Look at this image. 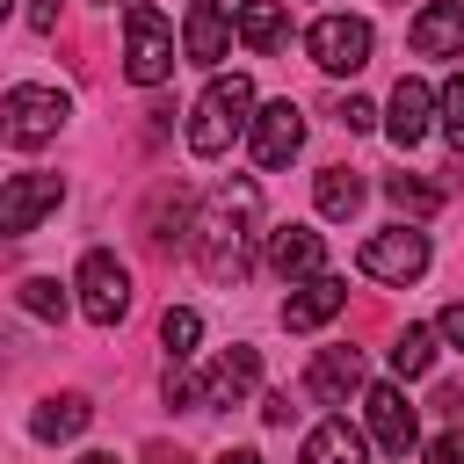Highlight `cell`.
<instances>
[{"label": "cell", "mask_w": 464, "mask_h": 464, "mask_svg": "<svg viewBox=\"0 0 464 464\" xmlns=\"http://www.w3.org/2000/svg\"><path fill=\"white\" fill-rule=\"evenodd\" d=\"M152 464H181V457H152Z\"/></svg>", "instance_id": "836d02e7"}, {"label": "cell", "mask_w": 464, "mask_h": 464, "mask_svg": "<svg viewBox=\"0 0 464 464\" xmlns=\"http://www.w3.org/2000/svg\"><path fill=\"white\" fill-rule=\"evenodd\" d=\"M435 130L464 152V72H450V80H442V94H435Z\"/></svg>", "instance_id": "d4e9b609"}, {"label": "cell", "mask_w": 464, "mask_h": 464, "mask_svg": "<svg viewBox=\"0 0 464 464\" xmlns=\"http://www.w3.org/2000/svg\"><path fill=\"white\" fill-rule=\"evenodd\" d=\"M406 36L420 58H464V0H428Z\"/></svg>", "instance_id": "5bb4252c"}, {"label": "cell", "mask_w": 464, "mask_h": 464, "mask_svg": "<svg viewBox=\"0 0 464 464\" xmlns=\"http://www.w3.org/2000/svg\"><path fill=\"white\" fill-rule=\"evenodd\" d=\"M435 341H442L435 326H406V334L392 341V370H399V377H428V362H435Z\"/></svg>", "instance_id": "603a6c76"}, {"label": "cell", "mask_w": 464, "mask_h": 464, "mask_svg": "<svg viewBox=\"0 0 464 464\" xmlns=\"http://www.w3.org/2000/svg\"><path fill=\"white\" fill-rule=\"evenodd\" d=\"M22 312H36V319H58V312H65V290H58V276H29V283H22Z\"/></svg>", "instance_id": "484cf974"}, {"label": "cell", "mask_w": 464, "mask_h": 464, "mask_svg": "<svg viewBox=\"0 0 464 464\" xmlns=\"http://www.w3.org/2000/svg\"><path fill=\"white\" fill-rule=\"evenodd\" d=\"M420 464H464V428H442L435 442H428V457Z\"/></svg>", "instance_id": "83f0119b"}, {"label": "cell", "mask_w": 464, "mask_h": 464, "mask_svg": "<svg viewBox=\"0 0 464 464\" xmlns=\"http://www.w3.org/2000/svg\"><path fill=\"white\" fill-rule=\"evenodd\" d=\"M80 464H116V457H109V450H87V457H80Z\"/></svg>", "instance_id": "d6a6232c"}, {"label": "cell", "mask_w": 464, "mask_h": 464, "mask_svg": "<svg viewBox=\"0 0 464 464\" xmlns=\"http://www.w3.org/2000/svg\"><path fill=\"white\" fill-rule=\"evenodd\" d=\"M362 413H370V435H377L392 457H406V450L420 442V413L406 406L399 384H370V392H362Z\"/></svg>", "instance_id": "9c48e42d"}, {"label": "cell", "mask_w": 464, "mask_h": 464, "mask_svg": "<svg viewBox=\"0 0 464 464\" xmlns=\"http://www.w3.org/2000/svg\"><path fill=\"white\" fill-rule=\"evenodd\" d=\"M72 116V102L58 94V87H36V80H22V87H7V102H0V130H7V145H44V138H58V123Z\"/></svg>", "instance_id": "277c9868"}, {"label": "cell", "mask_w": 464, "mask_h": 464, "mask_svg": "<svg viewBox=\"0 0 464 464\" xmlns=\"http://www.w3.org/2000/svg\"><path fill=\"white\" fill-rule=\"evenodd\" d=\"M72 290H80V312H87L94 326H116V319L130 312V268H123V261L109 254V246H94V254L80 261Z\"/></svg>", "instance_id": "8992f818"}, {"label": "cell", "mask_w": 464, "mask_h": 464, "mask_svg": "<svg viewBox=\"0 0 464 464\" xmlns=\"http://www.w3.org/2000/svg\"><path fill=\"white\" fill-rule=\"evenodd\" d=\"M334 123H341V130H370V123H377V109H370L362 94H341V102H334Z\"/></svg>", "instance_id": "4316f807"}, {"label": "cell", "mask_w": 464, "mask_h": 464, "mask_svg": "<svg viewBox=\"0 0 464 464\" xmlns=\"http://www.w3.org/2000/svg\"><path fill=\"white\" fill-rule=\"evenodd\" d=\"M254 225H261V188L254 181H225V188L203 196L188 246H196V261H203L210 283H239L254 268Z\"/></svg>", "instance_id": "6da1fadb"}, {"label": "cell", "mask_w": 464, "mask_h": 464, "mask_svg": "<svg viewBox=\"0 0 464 464\" xmlns=\"http://www.w3.org/2000/svg\"><path fill=\"white\" fill-rule=\"evenodd\" d=\"M58 203H65V181L58 174H44V167L7 174V188H0V232H36V218L58 210Z\"/></svg>", "instance_id": "ba28073f"}, {"label": "cell", "mask_w": 464, "mask_h": 464, "mask_svg": "<svg viewBox=\"0 0 464 464\" xmlns=\"http://www.w3.org/2000/svg\"><path fill=\"white\" fill-rule=\"evenodd\" d=\"M218 464H261V450H225Z\"/></svg>", "instance_id": "1f68e13d"}, {"label": "cell", "mask_w": 464, "mask_h": 464, "mask_svg": "<svg viewBox=\"0 0 464 464\" xmlns=\"http://www.w3.org/2000/svg\"><path fill=\"white\" fill-rule=\"evenodd\" d=\"M232 14L218 7V0H188V22H181V51L196 58V65H218L225 51H232Z\"/></svg>", "instance_id": "9a60e30c"}, {"label": "cell", "mask_w": 464, "mask_h": 464, "mask_svg": "<svg viewBox=\"0 0 464 464\" xmlns=\"http://www.w3.org/2000/svg\"><path fill=\"white\" fill-rule=\"evenodd\" d=\"M319 261H326V246H319V232H312V225H283V232H268V268H276L283 283L326 276Z\"/></svg>", "instance_id": "e0dca14e"}, {"label": "cell", "mask_w": 464, "mask_h": 464, "mask_svg": "<svg viewBox=\"0 0 464 464\" xmlns=\"http://www.w3.org/2000/svg\"><path fill=\"white\" fill-rule=\"evenodd\" d=\"M304 464H362V435H355L341 413H326V420L304 435Z\"/></svg>", "instance_id": "d6986e66"}, {"label": "cell", "mask_w": 464, "mask_h": 464, "mask_svg": "<svg viewBox=\"0 0 464 464\" xmlns=\"http://www.w3.org/2000/svg\"><path fill=\"white\" fill-rule=\"evenodd\" d=\"M384 196H392L406 218H435V210H442V188H435V181H413V174H392Z\"/></svg>", "instance_id": "cb8c5ba5"}, {"label": "cell", "mask_w": 464, "mask_h": 464, "mask_svg": "<svg viewBox=\"0 0 464 464\" xmlns=\"http://www.w3.org/2000/svg\"><path fill=\"white\" fill-rule=\"evenodd\" d=\"M370 22L362 14H319L312 29H304V51H312V65L319 72H362L370 65Z\"/></svg>", "instance_id": "5b68a950"}, {"label": "cell", "mask_w": 464, "mask_h": 464, "mask_svg": "<svg viewBox=\"0 0 464 464\" xmlns=\"http://www.w3.org/2000/svg\"><path fill=\"white\" fill-rule=\"evenodd\" d=\"M384 130H392V145H406V152H413V145L435 130V94H428V80H399V87H392Z\"/></svg>", "instance_id": "2e32d148"}, {"label": "cell", "mask_w": 464, "mask_h": 464, "mask_svg": "<svg viewBox=\"0 0 464 464\" xmlns=\"http://www.w3.org/2000/svg\"><path fill=\"white\" fill-rule=\"evenodd\" d=\"M254 80L246 72H218L203 94H196V109H188V152L196 160H218V152H232V138L239 130H254Z\"/></svg>", "instance_id": "7a4b0ae2"}, {"label": "cell", "mask_w": 464, "mask_h": 464, "mask_svg": "<svg viewBox=\"0 0 464 464\" xmlns=\"http://www.w3.org/2000/svg\"><path fill=\"white\" fill-rule=\"evenodd\" d=\"M246 138H254V160H261V167H290L297 145H304V109H297V102H268Z\"/></svg>", "instance_id": "30bf717a"}, {"label": "cell", "mask_w": 464, "mask_h": 464, "mask_svg": "<svg viewBox=\"0 0 464 464\" xmlns=\"http://www.w3.org/2000/svg\"><path fill=\"white\" fill-rule=\"evenodd\" d=\"M312 196H319V218H355L362 210V174L355 167H319Z\"/></svg>", "instance_id": "44dd1931"}, {"label": "cell", "mask_w": 464, "mask_h": 464, "mask_svg": "<svg viewBox=\"0 0 464 464\" xmlns=\"http://www.w3.org/2000/svg\"><path fill=\"white\" fill-rule=\"evenodd\" d=\"M362 276H377V283H413V276H428V232H420V225H384V232H370V239H362Z\"/></svg>", "instance_id": "52a82bcc"}, {"label": "cell", "mask_w": 464, "mask_h": 464, "mask_svg": "<svg viewBox=\"0 0 464 464\" xmlns=\"http://www.w3.org/2000/svg\"><path fill=\"white\" fill-rule=\"evenodd\" d=\"M29 29H58V0H29Z\"/></svg>", "instance_id": "4dcf8cb0"}, {"label": "cell", "mask_w": 464, "mask_h": 464, "mask_svg": "<svg viewBox=\"0 0 464 464\" xmlns=\"http://www.w3.org/2000/svg\"><path fill=\"white\" fill-rule=\"evenodd\" d=\"M87 420H94L87 392H58V399H44V406L29 413V435H36V442H65V435H80Z\"/></svg>", "instance_id": "ac0fdd59"}, {"label": "cell", "mask_w": 464, "mask_h": 464, "mask_svg": "<svg viewBox=\"0 0 464 464\" xmlns=\"http://www.w3.org/2000/svg\"><path fill=\"white\" fill-rule=\"evenodd\" d=\"M290 413H297V406H290V392H268V399H261V420H268V428H283Z\"/></svg>", "instance_id": "f546056e"}, {"label": "cell", "mask_w": 464, "mask_h": 464, "mask_svg": "<svg viewBox=\"0 0 464 464\" xmlns=\"http://www.w3.org/2000/svg\"><path fill=\"white\" fill-rule=\"evenodd\" d=\"M435 334H442L450 348H464V297H457V304H442V319H435Z\"/></svg>", "instance_id": "f1b7e54d"}, {"label": "cell", "mask_w": 464, "mask_h": 464, "mask_svg": "<svg viewBox=\"0 0 464 464\" xmlns=\"http://www.w3.org/2000/svg\"><path fill=\"white\" fill-rule=\"evenodd\" d=\"M239 44L246 51H276L283 44V29H290V14H283V0H239Z\"/></svg>", "instance_id": "ffe728a7"}, {"label": "cell", "mask_w": 464, "mask_h": 464, "mask_svg": "<svg viewBox=\"0 0 464 464\" xmlns=\"http://www.w3.org/2000/svg\"><path fill=\"white\" fill-rule=\"evenodd\" d=\"M304 392H312L319 406H348V399L362 392V355H355V348H319L312 370H304Z\"/></svg>", "instance_id": "4fadbf2b"}, {"label": "cell", "mask_w": 464, "mask_h": 464, "mask_svg": "<svg viewBox=\"0 0 464 464\" xmlns=\"http://www.w3.org/2000/svg\"><path fill=\"white\" fill-rule=\"evenodd\" d=\"M123 72H130V87H160L174 72V36L145 0L123 7Z\"/></svg>", "instance_id": "3957f363"}, {"label": "cell", "mask_w": 464, "mask_h": 464, "mask_svg": "<svg viewBox=\"0 0 464 464\" xmlns=\"http://www.w3.org/2000/svg\"><path fill=\"white\" fill-rule=\"evenodd\" d=\"M341 304H348V283H341V276H304V283H290V297H283V326H290V334H312V326H326Z\"/></svg>", "instance_id": "8fae6325"}, {"label": "cell", "mask_w": 464, "mask_h": 464, "mask_svg": "<svg viewBox=\"0 0 464 464\" xmlns=\"http://www.w3.org/2000/svg\"><path fill=\"white\" fill-rule=\"evenodd\" d=\"M196 341H203V312L167 304V319H160V348H167V362H188V355H196Z\"/></svg>", "instance_id": "7402d4cb"}, {"label": "cell", "mask_w": 464, "mask_h": 464, "mask_svg": "<svg viewBox=\"0 0 464 464\" xmlns=\"http://www.w3.org/2000/svg\"><path fill=\"white\" fill-rule=\"evenodd\" d=\"M254 384H261V348H254V341H232V348L210 362V377H203V406H239Z\"/></svg>", "instance_id": "7c38bea8"}]
</instances>
